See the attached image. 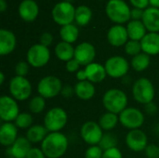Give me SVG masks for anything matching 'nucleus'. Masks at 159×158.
<instances>
[{
  "label": "nucleus",
  "instance_id": "nucleus-1",
  "mask_svg": "<svg viewBox=\"0 0 159 158\" xmlns=\"http://www.w3.org/2000/svg\"><path fill=\"white\" fill-rule=\"evenodd\" d=\"M68 139L61 132H49L41 142V150L47 158H61L68 149Z\"/></svg>",
  "mask_w": 159,
  "mask_h": 158
},
{
  "label": "nucleus",
  "instance_id": "nucleus-2",
  "mask_svg": "<svg viewBox=\"0 0 159 158\" xmlns=\"http://www.w3.org/2000/svg\"><path fill=\"white\" fill-rule=\"evenodd\" d=\"M128 96L119 88H110L102 96V105L107 112L119 115L128 107Z\"/></svg>",
  "mask_w": 159,
  "mask_h": 158
},
{
  "label": "nucleus",
  "instance_id": "nucleus-3",
  "mask_svg": "<svg viewBox=\"0 0 159 158\" xmlns=\"http://www.w3.org/2000/svg\"><path fill=\"white\" fill-rule=\"evenodd\" d=\"M130 7L124 0H109L105 6L108 19L116 24L123 25L130 19Z\"/></svg>",
  "mask_w": 159,
  "mask_h": 158
},
{
  "label": "nucleus",
  "instance_id": "nucleus-4",
  "mask_svg": "<svg viewBox=\"0 0 159 158\" xmlns=\"http://www.w3.org/2000/svg\"><path fill=\"white\" fill-rule=\"evenodd\" d=\"M132 96L137 102L144 105L153 102L156 96V89L151 80L146 77L137 79L132 86Z\"/></svg>",
  "mask_w": 159,
  "mask_h": 158
},
{
  "label": "nucleus",
  "instance_id": "nucleus-5",
  "mask_svg": "<svg viewBox=\"0 0 159 158\" xmlns=\"http://www.w3.org/2000/svg\"><path fill=\"white\" fill-rule=\"evenodd\" d=\"M68 122V115L64 109L53 107L47 112L44 117V126L48 132H61Z\"/></svg>",
  "mask_w": 159,
  "mask_h": 158
},
{
  "label": "nucleus",
  "instance_id": "nucleus-6",
  "mask_svg": "<svg viewBox=\"0 0 159 158\" xmlns=\"http://www.w3.org/2000/svg\"><path fill=\"white\" fill-rule=\"evenodd\" d=\"M75 7L73 3L68 1H61L58 2L51 10V16L53 20L61 26L71 24L75 21Z\"/></svg>",
  "mask_w": 159,
  "mask_h": 158
},
{
  "label": "nucleus",
  "instance_id": "nucleus-7",
  "mask_svg": "<svg viewBox=\"0 0 159 158\" xmlns=\"http://www.w3.org/2000/svg\"><path fill=\"white\" fill-rule=\"evenodd\" d=\"M61 80L55 75H46L37 84V91L40 96L47 99H53L61 94L62 89Z\"/></svg>",
  "mask_w": 159,
  "mask_h": 158
},
{
  "label": "nucleus",
  "instance_id": "nucleus-8",
  "mask_svg": "<svg viewBox=\"0 0 159 158\" xmlns=\"http://www.w3.org/2000/svg\"><path fill=\"white\" fill-rule=\"evenodd\" d=\"M50 60V51L48 47L34 44L29 47L26 53V61L34 68H42L46 66Z\"/></svg>",
  "mask_w": 159,
  "mask_h": 158
},
{
  "label": "nucleus",
  "instance_id": "nucleus-9",
  "mask_svg": "<svg viewBox=\"0 0 159 158\" xmlns=\"http://www.w3.org/2000/svg\"><path fill=\"white\" fill-rule=\"evenodd\" d=\"M8 88L11 97L16 101H26L32 95V85L26 77L13 76L9 81Z\"/></svg>",
  "mask_w": 159,
  "mask_h": 158
},
{
  "label": "nucleus",
  "instance_id": "nucleus-10",
  "mask_svg": "<svg viewBox=\"0 0 159 158\" xmlns=\"http://www.w3.org/2000/svg\"><path fill=\"white\" fill-rule=\"evenodd\" d=\"M130 64L122 56H112L105 61L104 67L107 75L111 78H122L125 77L129 71Z\"/></svg>",
  "mask_w": 159,
  "mask_h": 158
},
{
  "label": "nucleus",
  "instance_id": "nucleus-11",
  "mask_svg": "<svg viewBox=\"0 0 159 158\" xmlns=\"http://www.w3.org/2000/svg\"><path fill=\"white\" fill-rule=\"evenodd\" d=\"M119 122L127 129H139L144 123V115L135 107H127L119 114Z\"/></svg>",
  "mask_w": 159,
  "mask_h": 158
},
{
  "label": "nucleus",
  "instance_id": "nucleus-12",
  "mask_svg": "<svg viewBox=\"0 0 159 158\" xmlns=\"http://www.w3.org/2000/svg\"><path fill=\"white\" fill-rule=\"evenodd\" d=\"M80 136L89 146L99 145L103 136V130L99 123L95 121H88L82 125L80 129Z\"/></svg>",
  "mask_w": 159,
  "mask_h": 158
},
{
  "label": "nucleus",
  "instance_id": "nucleus-13",
  "mask_svg": "<svg viewBox=\"0 0 159 158\" xmlns=\"http://www.w3.org/2000/svg\"><path fill=\"white\" fill-rule=\"evenodd\" d=\"M20 115L17 101L11 96L3 95L0 98V118L3 122H13Z\"/></svg>",
  "mask_w": 159,
  "mask_h": 158
},
{
  "label": "nucleus",
  "instance_id": "nucleus-14",
  "mask_svg": "<svg viewBox=\"0 0 159 158\" xmlns=\"http://www.w3.org/2000/svg\"><path fill=\"white\" fill-rule=\"evenodd\" d=\"M126 144L129 150L139 153L144 151L148 145V138L142 129L129 130L126 136Z\"/></svg>",
  "mask_w": 159,
  "mask_h": 158
},
{
  "label": "nucleus",
  "instance_id": "nucleus-15",
  "mask_svg": "<svg viewBox=\"0 0 159 158\" xmlns=\"http://www.w3.org/2000/svg\"><path fill=\"white\" fill-rule=\"evenodd\" d=\"M96 57L95 47L89 42H82L75 48V59L81 66H87L94 62Z\"/></svg>",
  "mask_w": 159,
  "mask_h": 158
},
{
  "label": "nucleus",
  "instance_id": "nucleus-16",
  "mask_svg": "<svg viewBox=\"0 0 159 158\" xmlns=\"http://www.w3.org/2000/svg\"><path fill=\"white\" fill-rule=\"evenodd\" d=\"M107 40L113 47H123L129 40L127 28L121 24L113 25L107 32Z\"/></svg>",
  "mask_w": 159,
  "mask_h": 158
},
{
  "label": "nucleus",
  "instance_id": "nucleus-17",
  "mask_svg": "<svg viewBox=\"0 0 159 158\" xmlns=\"http://www.w3.org/2000/svg\"><path fill=\"white\" fill-rule=\"evenodd\" d=\"M18 13L23 21L33 22L39 15V7L34 0H22L19 5Z\"/></svg>",
  "mask_w": 159,
  "mask_h": 158
},
{
  "label": "nucleus",
  "instance_id": "nucleus-18",
  "mask_svg": "<svg viewBox=\"0 0 159 158\" xmlns=\"http://www.w3.org/2000/svg\"><path fill=\"white\" fill-rule=\"evenodd\" d=\"M17 46V38L13 32L1 29L0 30V55L7 56L12 53Z\"/></svg>",
  "mask_w": 159,
  "mask_h": 158
},
{
  "label": "nucleus",
  "instance_id": "nucleus-19",
  "mask_svg": "<svg viewBox=\"0 0 159 158\" xmlns=\"http://www.w3.org/2000/svg\"><path fill=\"white\" fill-rule=\"evenodd\" d=\"M18 128L12 122H4L0 128V142L5 147H10L18 139Z\"/></svg>",
  "mask_w": 159,
  "mask_h": 158
},
{
  "label": "nucleus",
  "instance_id": "nucleus-20",
  "mask_svg": "<svg viewBox=\"0 0 159 158\" xmlns=\"http://www.w3.org/2000/svg\"><path fill=\"white\" fill-rule=\"evenodd\" d=\"M32 148V143L26 137H19L17 141L8 148V157L26 158Z\"/></svg>",
  "mask_w": 159,
  "mask_h": 158
},
{
  "label": "nucleus",
  "instance_id": "nucleus-21",
  "mask_svg": "<svg viewBox=\"0 0 159 158\" xmlns=\"http://www.w3.org/2000/svg\"><path fill=\"white\" fill-rule=\"evenodd\" d=\"M142 20L148 33H159V8L149 7L144 9Z\"/></svg>",
  "mask_w": 159,
  "mask_h": 158
},
{
  "label": "nucleus",
  "instance_id": "nucleus-22",
  "mask_svg": "<svg viewBox=\"0 0 159 158\" xmlns=\"http://www.w3.org/2000/svg\"><path fill=\"white\" fill-rule=\"evenodd\" d=\"M143 52L149 56L159 54V33H147L141 40Z\"/></svg>",
  "mask_w": 159,
  "mask_h": 158
},
{
  "label": "nucleus",
  "instance_id": "nucleus-23",
  "mask_svg": "<svg viewBox=\"0 0 159 158\" xmlns=\"http://www.w3.org/2000/svg\"><path fill=\"white\" fill-rule=\"evenodd\" d=\"M85 71L87 74L88 80L93 84H98L102 82L106 76L107 73L105 70L104 65L99 63V62H92L85 67Z\"/></svg>",
  "mask_w": 159,
  "mask_h": 158
},
{
  "label": "nucleus",
  "instance_id": "nucleus-24",
  "mask_svg": "<svg viewBox=\"0 0 159 158\" xmlns=\"http://www.w3.org/2000/svg\"><path fill=\"white\" fill-rule=\"evenodd\" d=\"M127 31L129 37V40L141 41L145 34H147V30L143 22V20H130L127 24Z\"/></svg>",
  "mask_w": 159,
  "mask_h": 158
},
{
  "label": "nucleus",
  "instance_id": "nucleus-25",
  "mask_svg": "<svg viewBox=\"0 0 159 158\" xmlns=\"http://www.w3.org/2000/svg\"><path fill=\"white\" fill-rule=\"evenodd\" d=\"M75 91L78 99L82 101H89L94 97L96 89L93 83L89 82V80H86L77 82L75 86Z\"/></svg>",
  "mask_w": 159,
  "mask_h": 158
},
{
  "label": "nucleus",
  "instance_id": "nucleus-26",
  "mask_svg": "<svg viewBox=\"0 0 159 158\" xmlns=\"http://www.w3.org/2000/svg\"><path fill=\"white\" fill-rule=\"evenodd\" d=\"M75 47H74L72 44L61 41L56 45L54 52L60 61L67 62L75 58Z\"/></svg>",
  "mask_w": 159,
  "mask_h": 158
},
{
  "label": "nucleus",
  "instance_id": "nucleus-27",
  "mask_svg": "<svg viewBox=\"0 0 159 158\" xmlns=\"http://www.w3.org/2000/svg\"><path fill=\"white\" fill-rule=\"evenodd\" d=\"M48 130L45 128L44 125H33L26 131V138L31 143H39L42 142L48 134Z\"/></svg>",
  "mask_w": 159,
  "mask_h": 158
},
{
  "label": "nucleus",
  "instance_id": "nucleus-28",
  "mask_svg": "<svg viewBox=\"0 0 159 158\" xmlns=\"http://www.w3.org/2000/svg\"><path fill=\"white\" fill-rule=\"evenodd\" d=\"M92 19V10L89 7L86 5H81L75 7V21L78 26L88 25Z\"/></svg>",
  "mask_w": 159,
  "mask_h": 158
},
{
  "label": "nucleus",
  "instance_id": "nucleus-29",
  "mask_svg": "<svg viewBox=\"0 0 159 158\" xmlns=\"http://www.w3.org/2000/svg\"><path fill=\"white\" fill-rule=\"evenodd\" d=\"M78 35H79V30L77 26L74 23L61 26L60 29V36L61 38V41L63 42L73 44L77 40Z\"/></svg>",
  "mask_w": 159,
  "mask_h": 158
},
{
  "label": "nucleus",
  "instance_id": "nucleus-30",
  "mask_svg": "<svg viewBox=\"0 0 159 158\" xmlns=\"http://www.w3.org/2000/svg\"><path fill=\"white\" fill-rule=\"evenodd\" d=\"M118 122H119L118 115H116V114H113L110 112H106L101 115L98 123L101 126V128L102 129V130L109 132V131L113 130L117 126Z\"/></svg>",
  "mask_w": 159,
  "mask_h": 158
},
{
  "label": "nucleus",
  "instance_id": "nucleus-31",
  "mask_svg": "<svg viewBox=\"0 0 159 158\" xmlns=\"http://www.w3.org/2000/svg\"><path fill=\"white\" fill-rule=\"evenodd\" d=\"M151 63V58L144 52H142L134 57L130 61L131 68L136 72H143L145 71Z\"/></svg>",
  "mask_w": 159,
  "mask_h": 158
},
{
  "label": "nucleus",
  "instance_id": "nucleus-32",
  "mask_svg": "<svg viewBox=\"0 0 159 158\" xmlns=\"http://www.w3.org/2000/svg\"><path fill=\"white\" fill-rule=\"evenodd\" d=\"M28 108L32 114H41L46 108V99L40 95L33 97L28 102Z\"/></svg>",
  "mask_w": 159,
  "mask_h": 158
},
{
  "label": "nucleus",
  "instance_id": "nucleus-33",
  "mask_svg": "<svg viewBox=\"0 0 159 158\" xmlns=\"http://www.w3.org/2000/svg\"><path fill=\"white\" fill-rule=\"evenodd\" d=\"M33 116L30 113H20V115L17 116L16 120L14 121L16 127L20 129H28L33 126Z\"/></svg>",
  "mask_w": 159,
  "mask_h": 158
},
{
  "label": "nucleus",
  "instance_id": "nucleus-34",
  "mask_svg": "<svg viewBox=\"0 0 159 158\" xmlns=\"http://www.w3.org/2000/svg\"><path fill=\"white\" fill-rule=\"evenodd\" d=\"M116 144H117V139H116V135L113 133H110V132H106L103 134V136L99 143V146L103 151H105V150L116 147Z\"/></svg>",
  "mask_w": 159,
  "mask_h": 158
},
{
  "label": "nucleus",
  "instance_id": "nucleus-35",
  "mask_svg": "<svg viewBox=\"0 0 159 158\" xmlns=\"http://www.w3.org/2000/svg\"><path fill=\"white\" fill-rule=\"evenodd\" d=\"M124 49L128 55L132 57L143 52L141 41H135V40H129L127 44L124 46Z\"/></svg>",
  "mask_w": 159,
  "mask_h": 158
},
{
  "label": "nucleus",
  "instance_id": "nucleus-36",
  "mask_svg": "<svg viewBox=\"0 0 159 158\" xmlns=\"http://www.w3.org/2000/svg\"><path fill=\"white\" fill-rule=\"evenodd\" d=\"M15 74L18 76L26 77V75L29 74L30 71V64L27 61H20L15 65Z\"/></svg>",
  "mask_w": 159,
  "mask_h": 158
},
{
  "label": "nucleus",
  "instance_id": "nucleus-37",
  "mask_svg": "<svg viewBox=\"0 0 159 158\" xmlns=\"http://www.w3.org/2000/svg\"><path fill=\"white\" fill-rule=\"evenodd\" d=\"M103 150L99 145L89 146L85 152V158H102Z\"/></svg>",
  "mask_w": 159,
  "mask_h": 158
},
{
  "label": "nucleus",
  "instance_id": "nucleus-38",
  "mask_svg": "<svg viewBox=\"0 0 159 158\" xmlns=\"http://www.w3.org/2000/svg\"><path fill=\"white\" fill-rule=\"evenodd\" d=\"M144 153L147 158H159V146L156 144H148Z\"/></svg>",
  "mask_w": 159,
  "mask_h": 158
},
{
  "label": "nucleus",
  "instance_id": "nucleus-39",
  "mask_svg": "<svg viewBox=\"0 0 159 158\" xmlns=\"http://www.w3.org/2000/svg\"><path fill=\"white\" fill-rule=\"evenodd\" d=\"M102 158H123V155L117 147H115L103 151Z\"/></svg>",
  "mask_w": 159,
  "mask_h": 158
},
{
  "label": "nucleus",
  "instance_id": "nucleus-40",
  "mask_svg": "<svg viewBox=\"0 0 159 158\" xmlns=\"http://www.w3.org/2000/svg\"><path fill=\"white\" fill-rule=\"evenodd\" d=\"M53 40H54V37H53V34L49 32H45L43 33L41 35H40V38H39V42L41 45L45 46V47H49L52 43H53Z\"/></svg>",
  "mask_w": 159,
  "mask_h": 158
},
{
  "label": "nucleus",
  "instance_id": "nucleus-41",
  "mask_svg": "<svg viewBox=\"0 0 159 158\" xmlns=\"http://www.w3.org/2000/svg\"><path fill=\"white\" fill-rule=\"evenodd\" d=\"M80 63L74 58L73 60L65 62V69L69 73H77L80 70Z\"/></svg>",
  "mask_w": 159,
  "mask_h": 158
},
{
  "label": "nucleus",
  "instance_id": "nucleus-42",
  "mask_svg": "<svg viewBox=\"0 0 159 158\" xmlns=\"http://www.w3.org/2000/svg\"><path fill=\"white\" fill-rule=\"evenodd\" d=\"M129 3L133 6V7L143 10L150 7V0H129Z\"/></svg>",
  "mask_w": 159,
  "mask_h": 158
},
{
  "label": "nucleus",
  "instance_id": "nucleus-43",
  "mask_svg": "<svg viewBox=\"0 0 159 158\" xmlns=\"http://www.w3.org/2000/svg\"><path fill=\"white\" fill-rule=\"evenodd\" d=\"M75 94V88H73L72 86H70V85H65V86L62 87L61 95L63 98L70 99V98H72Z\"/></svg>",
  "mask_w": 159,
  "mask_h": 158
},
{
  "label": "nucleus",
  "instance_id": "nucleus-44",
  "mask_svg": "<svg viewBox=\"0 0 159 158\" xmlns=\"http://www.w3.org/2000/svg\"><path fill=\"white\" fill-rule=\"evenodd\" d=\"M26 158H46V156L43 153V151L41 150V148L33 147L30 150V152L28 153Z\"/></svg>",
  "mask_w": 159,
  "mask_h": 158
},
{
  "label": "nucleus",
  "instance_id": "nucleus-45",
  "mask_svg": "<svg viewBox=\"0 0 159 158\" xmlns=\"http://www.w3.org/2000/svg\"><path fill=\"white\" fill-rule=\"evenodd\" d=\"M144 14V10L137 7H133L130 11V19L133 20H142Z\"/></svg>",
  "mask_w": 159,
  "mask_h": 158
},
{
  "label": "nucleus",
  "instance_id": "nucleus-46",
  "mask_svg": "<svg viewBox=\"0 0 159 158\" xmlns=\"http://www.w3.org/2000/svg\"><path fill=\"white\" fill-rule=\"evenodd\" d=\"M144 109H145V112L148 115H155L157 112V105L154 102H151V103L146 104L145 107H144Z\"/></svg>",
  "mask_w": 159,
  "mask_h": 158
},
{
  "label": "nucleus",
  "instance_id": "nucleus-47",
  "mask_svg": "<svg viewBox=\"0 0 159 158\" xmlns=\"http://www.w3.org/2000/svg\"><path fill=\"white\" fill-rule=\"evenodd\" d=\"M76 79L78 80V82L88 80V77H87V74H86L85 69H80V70L76 73Z\"/></svg>",
  "mask_w": 159,
  "mask_h": 158
},
{
  "label": "nucleus",
  "instance_id": "nucleus-48",
  "mask_svg": "<svg viewBox=\"0 0 159 158\" xmlns=\"http://www.w3.org/2000/svg\"><path fill=\"white\" fill-rule=\"evenodd\" d=\"M7 9V3L6 0H0V11L3 13Z\"/></svg>",
  "mask_w": 159,
  "mask_h": 158
},
{
  "label": "nucleus",
  "instance_id": "nucleus-49",
  "mask_svg": "<svg viewBox=\"0 0 159 158\" xmlns=\"http://www.w3.org/2000/svg\"><path fill=\"white\" fill-rule=\"evenodd\" d=\"M150 7L159 8V0H150Z\"/></svg>",
  "mask_w": 159,
  "mask_h": 158
},
{
  "label": "nucleus",
  "instance_id": "nucleus-50",
  "mask_svg": "<svg viewBox=\"0 0 159 158\" xmlns=\"http://www.w3.org/2000/svg\"><path fill=\"white\" fill-rule=\"evenodd\" d=\"M4 81H5V74H4L3 72H1L0 73V84L3 85L4 84Z\"/></svg>",
  "mask_w": 159,
  "mask_h": 158
},
{
  "label": "nucleus",
  "instance_id": "nucleus-51",
  "mask_svg": "<svg viewBox=\"0 0 159 158\" xmlns=\"http://www.w3.org/2000/svg\"><path fill=\"white\" fill-rule=\"evenodd\" d=\"M65 1H68V2H70V3H73L74 0H65Z\"/></svg>",
  "mask_w": 159,
  "mask_h": 158
},
{
  "label": "nucleus",
  "instance_id": "nucleus-52",
  "mask_svg": "<svg viewBox=\"0 0 159 158\" xmlns=\"http://www.w3.org/2000/svg\"><path fill=\"white\" fill-rule=\"evenodd\" d=\"M7 158H15V157H12V156H10V157H7Z\"/></svg>",
  "mask_w": 159,
  "mask_h": 158
},
{
  "label": "nucleus",
  "instance_id": "nucleus-53",
  "mask_svg": "<svg viewBox=\"0 0 159 158\" xmlns=\"http://www.w3.org/2000/svg\"><path fill=\"white\" fill-rule=\"evenodd\" d=\"M99 1H103V0H99Z\"/></svg>",
  "mask_w": 159,
  "mask_h": 158
}]
</instances>
